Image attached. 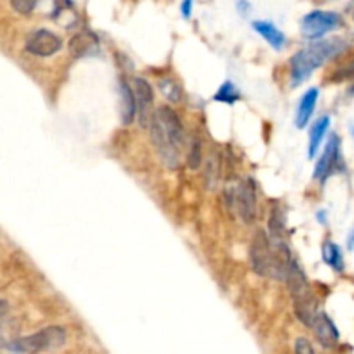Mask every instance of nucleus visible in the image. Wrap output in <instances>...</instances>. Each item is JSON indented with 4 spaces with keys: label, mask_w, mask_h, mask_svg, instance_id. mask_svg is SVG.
I'll return each instance as SVG.
<instances>
[{
    "label": "nucleus",
    "mask_w": 354,
    "mask_h": 354,
    "mask_svg": "<svg viewBox=\"0 0 354 354\" xmlns=\"http://www.w3.org/2000/svg\"><path fill=\"white\" fill-rule=\"evenodd\" d=\"M318 97H319L318 88H309V90L302 95L297 106V112H295V126H297V128H306L308 123L311 121V116L313 112H315Z\"/></svg>",
    "instance_id": "nucleus-14"
},
{
    "label": "nucleus",
    "mask_w": 354,
    "mask_h": 354,
    "mask_svg": "<svg viewBox=\"0 0 354 354\" xmlns=\"http://www.w3.org/2000/svg\"><path fill=\"white\" fill-rule=\"evenodd\" d=\"M239 99H240V92L232 81H225V83L218 88V92L215 94V101L222 102V104H226V106H233Z\"/></svg>",
    "instance_id": "nucleus-19"
},
{
    "label": "nucleus",
    "mask_w": 354,
    "mask_h": 354,
    "mask_svg": "<svg viewBox=\"0 0 354 354\" xmlns=\"http://www.w3.org/2000/svg\"><path fill=\"white\" fill-rule=\"evenodd\" d=\"M253 28L256 30V33H259V35L263 37V39L266 40V42L270 43L271 47H273V49H277V50L284 49L287 39H285L284 33H282L280 30H278L277 26L273 25V23H270V21H254Z\"/></svg>",
    "instance_id": "nucleus-15"
},
{
    "label": "nucleus",
    "mask_w": 354,
    "mask_h": 354,
    "mask_svg": "<svg viewBox=\"0 0 354 354\" xmlns=\"http://www.w3.org/2000/svg\"><path fill=\"white\" fill-rule=\"evenodd\" d=\"M347 249L349 250L354 249V225H353V228H351L349 235H347Z\"/></svg>",
    "instance_id": "nucleus-27"
},
{
    "label": "nucleus",
    "mask_w": 354,
    "mask_h": 354,
    "mask_svg": "<svg viewBox=\"0 0 354 354\" xmlns=\"http://www.w3.org/2000/svg\"><path fill=\"white\" fill-rule=\"evenodd\" d=\"M97 46H99L97 37L90 32L80 33V35L73 37L70 42L71 52L78 57H83V56H88V54H92L94 50H97Z\"/></svg>",
    "instance_id": "nucleus-17"
},
{
    "label": "nucleus",
    "mask_w": 354,
    "mask_h": 354,
    "mask_svg": "<svg viewBox=\"0 0 354 354\" xmlns=\"http://www.w3.org/2000/svg\"><path fill=\"white\" fill-rule=\"evenodd\" d=\"M311 330L315 332L316 339L323 347H333L339 340V330H337L335 323L332 322L326 313H319L316 315L315 322H313Z\"/></svg>",
    "instance_id": "nucleus-12"
},
{
    "label": "nucleus",
    "mask_w": 354,
    "mask_h": 354,
    "mask_svg": "<svg viewBox=\"0 0 354 354\" xmlns=\"http://www.w3.org/2000/svg\"><path fill=\"white\" fill-rule=\"evenodd\" d=\"M330 126V116H322V118L316 119L311 126V132H309V147H308V156L309 159L316 156L319 146H322L323 139H325L326 132H328Z\"/></svg>",
    "instance_id": "nucleus-16"
},
{
    "label": "nucleus",
    "mask_w": 354,
    "mask_h": 354,
    "mask_svg": "<svg viewBox=\"0 0 354 354\" xmlns=\"http://www.w3.org/2000/svg\"><path fill=\"white\" fill-rule=\"evenodd\" d=\"M156 115H157V118H159L161 125H163L164 132H166L168 139L171 140V144L175 146V149L180 153L185 146V140H187V133H185L184 123H181L180 116L177 115V111H175V109L168 108V106L157 109Z\"/></svg>",
    "instance_id": "nucleus-10"
},
{
    "label": "nucleus",
    "mask_w": 354,
    "mask_h": 354,
    "mask_svg": "<svg viewBox=\"0 0 354 354\" xmlns=\"http://www.w3.org/2000/svg\"><path fill=\"white\" fill-rule=\"evenodd\" d=\"M294 351L295 354H316L315 347H313V344L309 342L306 337H299V339H295Z\"/></svg>",
    "instance_id": "nucleus-24"
},
{
    "label": "nucleus",
    "mask_w": 354,
    "mask_h": 354,
    "mask_svg": "<svg viewBox=\"0 0 354 354\" xmlns=\"http://www.w3.org/2000/svg\"><path fill=\"white\" fill-rule=\"evenodd\" d=\"M340 164H342V157H340V140L337 135H332L328 139V142H326L322 157L316 163L313 177L319 181H325L326 178L332 177L335 171L340 170Z\"/></svg>",
    "instance_id": "nucleus-9"
},
{
    "label": "nucleus",
    "mask_w": 354,
    "mask_h": 354,
    "mask_svg": "<svg viewBox=\"0 0 354 354\" xmlns=\"http://www.w3.org/2000/svg\"><path fill=\"white\" fill-rule=\"evenodd\" d=\"M192 8H194V0H184L181 2V14H184L185 19L190 18Z\"/></svg>",
    "instance_id": "nucleus-25"
},
{
    "label": "nucleus",
    "mask_w": 354,
    "mask_h": 354,
    "mask_svg": "<svg viewBox=\"0 0 354 354\" xmlns=\"http://www.w3.org/2000/svg\"><path fill=\"white\" fill-rule=\"evenodd\" d=\"M133 94H135V102H137V116H139V121L142 126L149 125V119L153 116L150 109L154 104V90L150 87L149 81L142 77H137L133 80Z\"/></svg>",
    "instance_id": "nucleus-11"
},
{
    "label": "nucleus",
    "mask_w": 354,
    "mask_h": 354,
    "mask_svg": "<svg viewBox=\"0 0 354 354\" xmlns=\"http://www.w3.org/2000/svg\"><path fill=\"white\" fill-rule=\"evenodd\" d=\"M235 208L237 215L246 225H250L256 219L257 199H256V184L253 178H246L240 181L235 192Z\"/></svg>",
    "instance_id": "nucleus-8"
},
{
    "label": "nucleus",
    "mask_w": 354,
    "mask_h": 354,
    "mask_svg": "<svg viewBox=\"0 0 354 354\" xmlns=\"http://www.w3.org/2000/svg\"><path fill=\"white\" fill-rule=\"evenodd\" d=\"M239 9H240V14L242 16H247L249 14V11H250V6H249V2H246V0H239Z\"/></svg>",
    "instance_id": "nucleus-26"
},
{
    "label": "nucleus",
    "mask_w": 354,
    "mask_h": 354,
    "mask_svg": "<svg viewBox=\"0 0 354 354\" xmlns=\"http://www.w3.org/2000/svg\"><path fill=\"white\" fill-rule=\"evenodd\" d=\"M9 311V302L6 299H0V316H4Z\"/></svg>",
    "instance_id": "nucleus-28"
},
{
    "label": "nucleus",
    "mask_w": 354,
    "mask_h": 354,
    "mask_svg": "<svg viewBox=\"0 0 354 354\" xmlns=\"http://www.w3.org/2000/svg\"><path fill=\"white\" fill-rule=\"evenodd\" d=\"M284 282L287 284L292 301H294L295 316H297V319L302 325L311 328L313 322H315L316 315H318V302H316L315 294H313L311 287H309V282L306 278L304 271H302V268L299 266L295 259H292L291 266H288L287 273H285Z\"/></svg>",
    "instance_id": "nucleus-2"
},
{
    "label": "nucleus",
    "mask_w": 354,
    "mask_h": 354,
    "mask_svg": "<svg viewBox=\"0 0 354 354\" xmlns=\"http://www.w3.org/2000/svg\"><path fill=\"white\" fill-rule=\"evenodd\" d=\"M39 0H11V6L18 14L28 16L35 11Z\"/></svg>",
    "instance_id": "nucleus-23"
},
{
    "label": "nucleus",
    "mask_w": 354,
    "mask_h": 354,
    "mask_svg": "<svg viewBox=\"0 0 354 354\" xmlns=\"http://www.w3.org/2000/svg\"><path fill=\"white\" fill-rule=\"evenodd\" d=\"M26 52L37 57H50L63 49V40L50 30H35L30 33L25 43Z\"/></svg>",
    "instance_id": "nucleus-7"
},
{
    "label": "nucleus",
    "mask_w": 354,
    "mask_h": 354,
    "mask_svg": "<svg viewBox=\"0 0 354 354\" xmlns=\"http://www.w3.org/2000/svg\"><path fill=\"white\" fill-rule=\"evenodd\" d=\"M349 132H351V135H353V139H354V123L349 126Z\"/></svg>",
    "instance_id": "nucleus-30"
},
{
    "label": "nucleus",
    "mask_w": 354,
    "mask_h": 354,
    "mask_svg": "<svg viewBox=\"0 0 354 354\" xmlns=\"http://www.w3.org/2000/svg\"><path fill=\"white\" fill-rule=\"evenodd\" d=\"M68 332L66 328L59 325H50L32 335L19 337L6 344L11 353L16 354H37L46 353V351H56L66 344Z\"/></svg>",
    "instance_id": "nucleus-3"
},
{
    "label": "nucleus",
    "mask_w": 354,
    "mask_h": 354,
    "mask_svg": "<svg viewBox=\"0 0 354 354\" xmlns=\"http://www.w3.org/2000/svg\"><path fill=\"white\" fill-rule=\"evenodd\" d=\"M147 126H149L150 140H153L154 147H156V153L157 156H159L161 163H163L168 170H178V166H180V153L175 149L171 140L168 139L166 132H164L163 125H161L156 112H153V116H150L149 119V125Z\"/></svg>",
    "instance_id": "nucleus-5"
},
{
    "label": "nucleus",
    "mask_w": 354,
    "mask_h": 354,
    "mask_svg": "<svg viewBox=\"0 0 354 354\" xmlns=\"http://www.w3.org/2000/svg\"><path fill=\"white\" fill-rule=\"evenodd\" d=\"M159 88H161V92H163L164 97H166L170 102H173V104H177V102L181 101L180 87H178L173 80H170V78H164V80H161Z\"/></svg>",
    "instance_id": "nucleus-20"
},
{
    "label": "nucleus",
    "mask_w": 354,
    "mask_h": 354,
    "mask_svg": "<svg viewBox=\"0 0 354 354\" xmlns=\"http://www.w3.org/2000/svg\"><path fill=\"white\" fill-rule=\"evenodd\" d=\"M202 164V144L199 139H194L190 142V150L187 156V166L190 170H197Z\"/></svg>",
    "instance_id": "nucleus-21"
},
{
    "label": "nucleus",
    "mask_w": 354,
    "mask_h": 354,
    "mask_svg": "<svg viewBox=\"0 0 354 354\" xmlns=\"http://www.w3.org/2000/svg\"><path fill=\"white\" fill-rule=\"evenodd\" d=\"M137 116V102L133 88L126 80L119 81V118L123 125H132Z\"/></svg>",
    "instance_id": "nucleus-13"
},
{
    "label": "nucleus",
    "mask_w": 354,
    "mask_h": 354,
    "mask_svg": "<svg viewBox=\"0 0 354 354\" xmlns=\"http://www.w3.org/2000/svg\"><path fill=\"white\" fill-rule=\"evenodd\" d=\"M349 11H351V14H353V19H354V0H353V2H351V6H349Z\"/></svg>",
    "instance_id": "nucleus-29"
},
{
    "label": "nucleus",
    "mask_w": 354,
    "mask_h": 354,
    "mask_svg": "<svg viewBox=\"0 0 354 354\" xmlns=\"http://www.w3.org/2000/svg\"><path fill=\"white\" fill-rule=\"evenodd\" d=\"M347 49V43L340 39L315 40L311 46L299 50L291 59V80L292 87H297L302 81L308 80L313 71L322 68L333 57L340 56Z\"/></svg>",
    "instance_id": "nucleus-1"
},
{
    "label": "nucleus",
    "mask_w": 354,
    "mask_h": 354,
    "mask_svg": "<svg viewBox=\"0 0 354 354\" xmlns=\"http://www.w3.org/2000/svg\"><path fill=\"white\" fill-rule=\"evenodd\" d=\"M342 26L340 14L332 11H313L301 21V32L306 39L319 40Z\"/></svg>",
    "instance_id": "nucleus-4"
},
{
    "label": "nucleus",
    "mask_w": 354,
    "mask_h": 354,
    "mask_svg": "<svg viewBox=\"0 0 354 354\" xmlns=\"http://www.w3.org/2000/svg\"><path fill=\"white\" fill-rule=\"evenodd\" d=\"M322 256H323V261H325L332 270L342 273L344 256H342V250H340V247L337 246L335 242H332V240H325L322 246Z\"/></svg>",
    "instance_id": "nucleus-18"
},
{
    "label": "nucleus",
    "mask_w": 354,
    "mask_h": 354,
    "mask_svg": "<svg viewBox=\"0 0 354 354\" xmlns=\"http://www.w3.org/2000/svg\"><path fill=\"white\" fill-rule=\"evenodd\" d=\"M249 257H250V266H253L254 273L259 277H266L271 273V246L268 233L264 230H257L254 233L253 240H250L249 247Z\"/></svg>",
    "instance_id": "nucleus-6"
},
{
    "label": "nucleus",
    "mask_w": 354,
    "mask_h": 354,
    "mask_svg": "<svg viewBox=\"0 0 354 354\" xmlns=\"http://www.w3.org/2000/svg\"><path fill=\"white\" fill-rule=\"evenodd\" d=\"M354 80V57L347 63L340 64L335 71L332 73V81H346Z\"/></svg>",
    "instance_id": "nucleus-22"
}]
</instances>
